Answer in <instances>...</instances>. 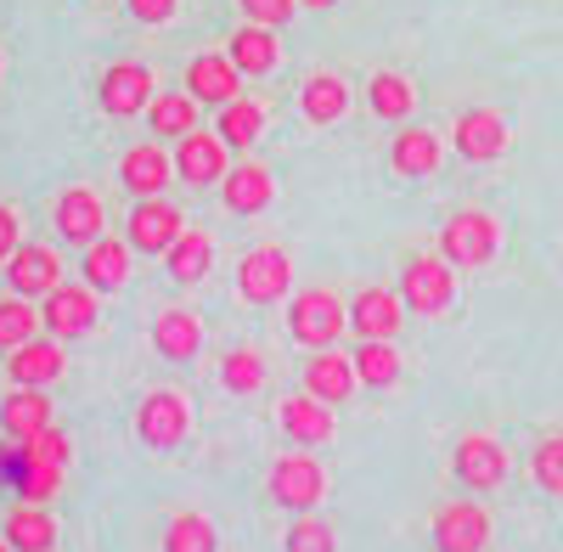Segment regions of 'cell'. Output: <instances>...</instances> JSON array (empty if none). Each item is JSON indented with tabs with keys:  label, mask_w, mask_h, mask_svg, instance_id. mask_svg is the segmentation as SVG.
<instances>
[{
	"label": "cell",
	"mask_w": 563,
	"mask_h": 552,
	"mask_svg": "<svg viewBox=\"0 0 563 552\" xmlns=\"http://www.w3.org/2000/svg\"><path fill=\"white\" fill-rule=\"evenodd\" d=\"M501 249V225L479 209H462L445 220V232H440V254L445 265H490Z\"/></svg>",
	"instance_id": "6da1fadb"
},
{
	"label": "cell",
	"mask_w": 563,
	"mask_h": 552,
	"mask_svg": "<svg viewBox=\"0 0 563 552\" xmlns=\"http://www.w3.org/2000/svg\"><path fill=\"white\" fill-rule=\"evenodd\" d=\"M344 321H350V310L327 294V288H305V294H294V305H288V328H294V339H299L305 350H327V344L344 333Z\"/></svg>",
	"instance_id": "7a4b0ae2"
},
{
	"label": "cell",
	"mask_w": 563,
	"mask_h": 552,
	"mask_svg": "<svg viewBox=\"0 0 563 552\" xmlns=\"http://www.w3.org/2000/svg\"><path fill=\"white\" fill-rule=\"evenodd\" d=\"M321 496H327V474H321V463H316L310 451H288V456L271 468V501H276V508L310 514Z\"/></svg>",
	"instance_id": "3957f363"
},
{
	"label": "cell",
	"mask_w": 563,
	"mask_h": 552,
	"mask_svg": "<svg viewBox=\"0 0 563 552\" xmlns=\"http://www.w3.org/2000/svg\"><path fill=\"white\" fill-rule=\"evenodd\" d=\"M186 429H192V406H186V395H175V389H153L135 411V434L153 451H175L186 440Z\"/></svg>",
	"instance_id": "277c9868"
},
{
	"label": "cell",
	"mask_w": 563,
	"mask_h": 552,
	"mask_svg": "<svg viewBox=\"0 0 563 552\" xmlns=\"http://www.w3.org/2000/svg\"><path fill=\"white\" fill-rule=\"evenodd\" d=\"M288 288H294V260H288V249L265 243V249L243 254L238 294H243L249 305H276V299H288Z\"/></svg>",
	"instance_id": "5b68a950"
},
{
	"label": "cell",
	"mask_w": 563,
	"mask_h": 552,
	"mask_svg": "<svg viewBox=\"0 0 563 552\" xmlns=\"http://www.w3.org/2000/svg\"><path fill=\"white\" fill-rule=\"evenodd\" d=\"M456 299V276L445 260H411L400 271V305L417 310V316H445Z\"/></svg>",
	"instance_id": "8992f818"
},
{
	"label": "cell",
	"mask_w": 563,
	"mask_h": 552,
	"mask_svg": "<svg viewBox=\"0 0 563 552\" xmlns=\"http://www.w3.org/2000/svg\"><path fill=\"white\" fill-rule=\"evenodd\" d=\"M180 232H186V220H180V209L164 203V198H141V203L130 209V220H124V238H130L135 254H169V243H175Z\"/></svg>",
	"instance_id": "52a82bcc"
},
{
	"label": "cell",
	"mask_w": 563,
	"mask_h": 552,
	"mask_svg": "<svg viewBox=\"0 0 563 552\" xmlns=\"http://www.w3.org/2000/svg\"><path fill=\"white\" fill-rule=\"evenodd\" d=\"M40 321H45V333H52V339H85L90 328H97V294L57 283L52 294L40 299Z\"/></svg>",
	"instance_id": "ba28073f"
},
{
	"label": "cell",
	"mask_w": 563,
	"mask_h": 552,
	"mask_svg": "<svg viewBox=\"0 0 563 552\" xmlns=\"http://www.w3.org/2000/svg\"><path fill=\"white\" fill-rule=\"evenodd\" d=\"M451 468H456V479H462L467 490H496V485L507 479V451H501L490 434H467V440H456V451H451Z\"/></svg>",
	"instance_id": "9c48e42d"
},
{
	"label": "cell",
	"mask_w": 563,
	"mask_h": 552,
	"mask_svg": "<svg viewBox=\"0 0 563 552\" xmlns=\"http://www.w3.org/2000/svg\"><path fill=\"white\" fill-rule=\"evenodd\" d=\"M102 113H113V119H135V113H147V102H153V74H147V63H113L108 74H102Z\"/></svg>",
	"instance_id": "30bf717a"
},
{
	"label": "cell",
	"mask_w": 563,
	"mask_h": 552,
	"mask_svg": "<svg viewBox=\"0 0 563 552\" xmlns=\"http://www.w3.org/2000/svg\"><path fill=\"white\" fill-rule=\"evenodd\" d=\"M490 541V514L479 501H451L434 514V547L440 552H485Z\"/></svg>",
	"instance_id": "8fae6325"
},
{
	"label": "cell",
	"mask_w": 563,
	"mask_h": 552,
	"mask_svg": "<svg viewBox=\"0 0 563 552\" xmlns=\"http://www.w3.org/2000/svg\"><path fill=\"white\" fill-rule=\"evenodd\" d=\"M7 283L18 299H45L57 283H63V265L52 249H40V243H18V254L7 260Z\"/></svg>",
	"instance_id": "7c38bea8"
},
{
	"label": "cell",
	"mask_w": 563,
	"mask_h": 552,
	"mask_svg": "<svg viewBox=\"0 0 563 552\" xmlns=\"http://www.w3.org/2000/svg\"><path fill=\"white\" fill-rule=\"evenodd\" d=\"M225 142L220 135H203V130H192V135H180V147H175V175L186 180V187H214V180H225Z\"/></svg>",
	"instance_id": "4fadbf2b"
},
{
	"label": "cell",
	"mask_w": 563,
	"mask_h": 552,
	"mask_svg": "<svg viewBox=\"0 0 563 552\" xmlns=\"http://www.w3.org/2000/svg\"><path fill=\"white\" fill-rule=\"evenodd\" d=\"M451 142H456L462 158L490 164V158L507 153V124H501V113H490V108H467V113L456 119V130H451Z\"/></svg>",
	"instance_id": "5bb4252c"
},
{
	"label": "cell",
	"mask_w": 563,
	"mask_h": 552,
	"mask_svg": "<svg viewBox=\"0 0 563 552\" xmlns=\"http://www.w3.org/2000/svg\"><path fill=\"white\" fill-rule=\"evenodd\" d=\"M333 406H321L316 395H294V400H282V434H288L294 445H327L333 440Z\"/></svg>",
	"instance_id": "9a60e30c"
},
{
	"label": "cell",
	"mask_w": 563,
	"mask_h": 552,
	"mask_svg": "<svg viewBox=\"0 0 563 552\" xmlns=\"http://www.w3.org/2000/svg\"><path fill=\"white\" fill-rule=\"evenodd\" d=\"M238 85H243V74L231 68V57H192L186 63V90H192L198 102H209V108H225V102H238Z\"/></svg>",
	"instance_id": "2e32d148"
},
{
	"label": "cell",
	"mask_w": 563,
	"mask_h": 552,
	"mask_svg": "<svg viewBox=\"0 0 563 552\" xmlns=\"http://www.w3.org/2000/svg\"><path fill=\"white\" fill-rule=\"evenodd\" d=\"M350 389H355V366H350V355L316 350V355L305 361V395H316L321 406H339V400H350Z\"/></svg>",
	"instance_id": "e0dca14e"
},
{
	"label": "cell",
	"mask_w": 563,
	"mask_h": 552,
	"mask_svg": "<svg viewBox=\"0 0 563 552\" xmlns=\"http://www.w3.org/2000/svg\"><path fill=\"white\" fill-rule=\"evenodd\" d=\"M220 198H225L231 214H260V209L276 198V180H271L265 164H238V169H225Z\"/></svg>",
	"instance_id": "ac0fdd59"
},
{
	"label": "cell",
	"mask_w": 563,
	"mask_h": 552,
	"mask_svg": "<svg viewBox=\"0 0 563 552\" xmlns=\"http://www.w3.org/2000/svg\"><path fill=\"white\" fill-rule=\"evenodd\" d=\"M400 310H406V305H400L389 288H361V294L350 299V328H355L361 339H395Z\"/></svg>",
	"instance_id": "d6986e66"
},
{
	"label": "cell",
	"mask_w": 563,
	"mask_h": 552,
	"mask_svg": "<svg viewBox=\"0 0 563 552\" xmlns=\"http://www.w3.org/2000/svg\"><path fill=\"white\" fill-rule=\"evenodd\" d=\"M57 232L68 238V243H97L102 238V198L97 192H85V187H68L63 198H57Z\"/></svg>",
	"instance_id": "ffe728a7"
},
{
	"label": "cell",
	"mask_w": 563,
	"mask_h": 552,
	"mask_svg": "<svg viewBox=\"0 0 563 552\" xmlns=\"http://www.w3.org/2000/svg\"><path fill=\"white\" fill-rule=\"evenodd\" d=\"M0 429H7V440H29L40 429H52V400H45V389H12L7 400H0Z\"/></svg>",
	"instance_id": "44dd1931"
},
{
	"label": "cell",
	"mask_w": 563,
	"mask_h": 552,
	"mask_svg": "<svg viewBox=\"0 0 563 552\" xmlns=\"http://www.w3.org/2000/svg\"><path fill=\"white\" fill-rule=\"evenodd\" d=\"M7 373H12V384H18V389H45V384H52V378L63 373V350H57L52 339H29V344H18V350H12Z\"/></svg>",
	"instance_id": "7402d4cb"
},
{
	"label": "cell",
	"mask_w": 563,
	"mask_h": 552,
	"mask_svg": "<svg viewBox=\"0 0 563 552\" xmlns=\"http://www.w3.org/2000/svg\"><path fill=\"white\" fill-rule=\"evenodd\" d=\"M225 57H231V68H238V74H271V68L282 63V45H276V34H271V29L243 23L238 34L225 40Z\"/></svg>",
	"instance_id": "603a6c76"
},
{
	"label": "cell",
	"mask_w": 563,
	"mask_h": 552,
	"mask_svg": "<svg viewBox=\"0 0 563 552\" xmlns=\"http://www.w3.org/2000/svg\"><path fill=\"white\" fill-rule=\"evenodd\" d=\"M119 180H124L135 198H158V192L169 187V158H164V147H153V142L130 147L124 164H119Z\"/></svg>",
	"instance_id": "cb8c5ba5"
},
{
	"label": "cell",
	"mask_w": 563,
	"mask_h": 552,
	"mask_svg": "<svg viewBox=\"0 0 563 552\" xmlns=\"http://www.w3.org/2000/svg\"><path fill=\"white\" fill-rule=\"evenodd\" d=\"M198 344H203V328H198L192 310H164V316L153 321V350H158L164 361H192Z\"/></svg>",
	"instance_id": "d4e9b609"
},
{
	"label": "cell",
	"mask_w": 563,
	"mask_h": 552,
	"mask_svg": "<svg viewBox=\"0 0 563 552\" xmlns=\"http://www.w3.org/2000/svg\"><path fill=\"white\" fill-rule=\"evenodd\" d=\"M85 288L90 294H108V288H124V276H130V249L124 243H108V238H97L85 249Z\"/></svg>",
	"instance_id": "484cf974"
},
{
	"label": "cell",
	"mask_w": 563,
	"mask_h": 552,
	"mask_svg": "<svg viewBox=\"0 0 563 552\" xmlns=\"http://www.w3.org/2000/svg\"><path fill=\"white\" fill-rule=\"evenodd\" d=\"M0 536L12 541V552H52L57 547V519L29 501V508H12V519H7Z\"/></svg>",
	"instance_id": "4316f807"
},
{
	"label": "cell",
	"mask_w": 563,
	"mask_h": 552,
	"mask_svg": "<svg viewBox=\"0 0 563 552\" xmlns=\"http://www.w3.org/2000/svg\"><path fill=\"white\" fill-rule=\"evenodd\" d=\"M395 175H434L440 169V135L434 130H400L389 147Z\"/></svg>",
	"instance_id": "83f0119b"
},
{
	"label": "cell",
	"mask_w": 563,
	"mask_h": 552,
	"mask_svg": "<svg viewBox=\"0 0 563 552\" xmlns=\"http://www.w3.org/2000/svg\"><path fill=\"white\" fill-rule=\"evenodd\" d=\"M299 108H305L310 124H333V119H344V108H350V85L333 79V74H316V79H305V90H299Z\"/></svg>",
	"instance_id": "f1b7e54d"
},
{
	"label": "cell",
	"mask_w": 563,
	"mask_h": 552,
	"mask_svg": "<svg viewBox=\"0 0 563 552\" xmlns=\"http://www.w3.org/2000/svg\"><path fill=\"white\" fill-rule=\"evenodd\" d=\"M147 124L153 135H192L198 130V97L192 90H164L147 102Z\"/></svg>",
	"instance_id": "f546056e"
},
{
	"label": "cell",
	"mask_w": 563,
	"mask_h": 552,
	"mask_svg": "<svg viewBox=\"0 0 563 552\" xmlns=\"http://www.w3.org/2000/svg\"><path fill=\"white\" fill-rule=\"evenodd\" d=\"M350 366H355V384H366V389H389L400 378V355H395L389 339H361Z\"/></svg>",
	"instance_id": "4dcf8cb0"
},
{
	"label": "cell",
	"mask_w": 563,
	"mask_h": 552,
	"mask_svg": "<svg viewBox=\"0 0 563 552\" xmlns=\"http://www.w3.org/2000/svg\"><path fill=\"white\" fill-rule=\"evenodd\" d=\"M260 130H265V113H260V102H225L220 108V124H214V135L225 147H254L260 142Z\"/></svg>",
	"instance_id": "1f68e13d"
},
{
	"label": "cell",
	"mask_w": 563,
	"mask_h": 552,
	"mask_svg": "<svg viewBox=\"0 0 563 552\" xmlns=\"http://www.w3.org/2000/svg\"><path fill=\"white\" fill-rule=\"evenodd\" d=\"M169 276L175 283H198V276L209 271V260H214V243L203 238V232H180L175 243H169Z\"/></svg>",
	"instance_id": "d6a6232c"
},
{
	"label": "cell",
	"mask_w": 563,
	"mask_h": 552,
	"mask_svg": "<svg viewBox=\"0 0 563 552\" xmlns=\"http://www.w3.org/2000/svg\"><path fill=\"white\" fill-rule=\"evenodd\" d=\"M164 552H220V536L203 514H180L164 530Z\"/></svg>",
	"instance_id": "836d02e7"
},
{
	"label": "cell",
	"mask_w": 563,
	"mask_h": 552,
	"mask_svg": "<svg viewBox=\"0 0 563 552\" xmlns=\"http://www.w3.org/2000/svg\"><path fill=\"white\" fill-rule=\"evenodd\" d=\"M220 384H225L231 395H254V389L265 384V361H260L254 350H231V355L220 361Z\"/></svg>",
	"instance_id": "e575fe53"
},
{
	"label": "cell",
	"mask_w": 563,
	"mask_h": 552,
	"mask_svg": "<svg viewBox=\"0 0 563 552\" xmlns=\"http://www.w3.org/2000/svg\"><path fill=\"white\" fill-rule=\"evenodd\" d=\"M411 102H417V90L400 74H378V79H372V113H378V119H406Z\"/></svg>",
	"instance_id": "d590c367"
},
{
	"label": "cell",
	"mask_w": 563,
	"mask_h": 552,
	"mask_svg": "<svg viewBox=\"0 0 563 552\" xmlns=\"http://www.w3.org/2000/svg\"><path fill=\"white\" fill-rule=\"evenodd\" d=\"M34 321H40V316H34L29 299H18V294H12V299H0V350L29 344V339H34Z\"/></svg>",
	"instance_id": "8d00e7d4"
},
{
	"label": "cell",
	"mask_w": 563,
	"mask_h": 552,
	"mask_svg": "<svg viewBox=\"0 0 563 552\" xmlns=\"http://www.w3.org/2000/svg\"><path fill=\"white\" fill-rule=\"evenodd\" d=\"M288 552H339V541H333V525H321V519H310V514H294V525H288Z\"/></svg>",
	"instance_id": "74e56055"
},
{
	"label": "cell",
	"mask_w": 563,
	"mask_h": 552,
	"mask_svg": "<svg viewBox=\"0 0 563 552\" xmlns=\"http://www.w3.org/2000/svg\"><path fill=\"white\" fill-rule=\"evenodd\" d=\"M530 474H536V485H541L547 496H563V434H552V440L536 445Z\"/></svg>",
	"instance_id": "f35d334b"
},
{
	"label": "cell",
	"mask_w": 563,
	"mask_h": 552,
	"mask_svg": "<svg viewBox=\"0 0 563 552\" xmlns=\"http://www.w3.org/2000/svg\"><path fill=\"white\" fill-rule=\"evenodd\" d=\"M63 485V468H52V463H23V451H18V496H29L34 508L45 496H52Z\"/></svg>",
	"instance_id": "ab89813d"
},
{
	"label": "cell",
	"mask_w": 563,
	"mask_h": 552,
	"mask_svg": "<svg viewBox=\"0 0 563 552\" xmlns=\"http://www.w3.org/2000/svg\"><path fill=\"white\" fill-rule=\"evenodd\" d=\"M23 463H52V468H68V434L63 429H40L23 440Z\"/></svg>",
	"instance_id": "60d3db41"
},
{
	"label": "cell",
	"mask_w": 563,
	"mask_h": 552,
	"mask_svg": "<svg viewBox=\"0 0 563 552\" xmlns=\"http://www.w3.org/2000/svg\"><path fill=\"white\" fill-rule=\"evenodd\" d=\"M238 7H243L249 23H260V29H282V23L294 18L299 0H238Z\"/></svg>",
	"instance_id": "b9f144b4"
},
{
	"label": "cell",
	"mask_w": 563,
	"mask_h": 552,
	"mask_svg": "<svg viewBox=\"0 0 563 552\" xmlns=\"http://www.w3.org/2000/svg\"><path fill=\"white\" fill-rule=\"evenodd\" d=\"M180 0H130V18L135 23H169Z\"/></svg>",
	"instance_id": "7bdbcfd3"
},
{
	"label": "cell",
	"mask_w": 563,
	"mask_h": 552,
	"mask_svg": "<svg viewBox=\"0 0 563 552\" xmlns=\"http://www.w3.org/2000/svg\"><path fill=\"white\" fill-rule=\"evenodd\" d=\"M18 243H23V238H18V214H12V209H0V265L18 254Z\"/></svg>",
	"instance_id": "ee69618b"
},
{
	"label": "cell",
	"mask_w": 563,
	"mask_h": 552,
	"mask_svg": "<svg viewBox=\"0 0 563 552\" xmlns=\"http://www.w3.org/2000/svg\"><path fill=\"white\" fill-rule=\"evenodd\" d=\"M305 7H333V0H305Z\"/></svg>",
	"instance_id": "f6af8a7d"
},
{
	"label": "cell",
	"mask_w": 563,
	"mask_h": 552,
	"mask_svg": "<svg viewBox=\"0 0 563 552\" xmlns=\"http://www.w3.org/2000/svg\"><path fill=\"white\" fill-rule=\"evenodd\" d=\"M0 552H12V541H7V536H0Z\"/></svg>",
	"instance_id": "bcb514c9"
}]
</instances>
